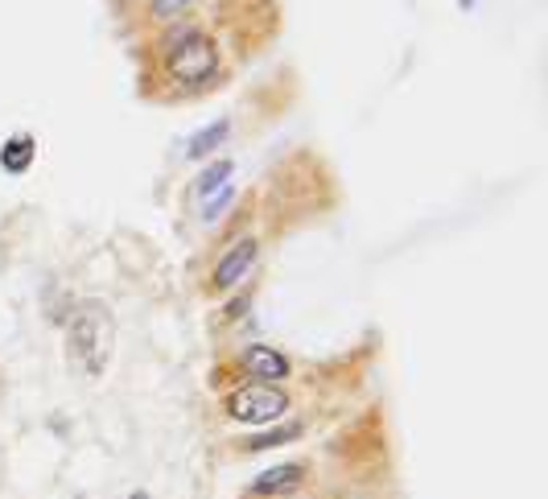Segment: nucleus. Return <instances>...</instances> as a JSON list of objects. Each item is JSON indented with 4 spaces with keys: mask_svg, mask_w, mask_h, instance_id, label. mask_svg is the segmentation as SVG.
<instances>
[{
    "mask_svg": "<svg viewBox=\"0 0 548 499\" xmlns=\"http://www.w3.org/2000/svg\"><path fill=\"white\" fill-rule=\"evenodd\" d=\"M66 343H71V359L87 376H99L112 359L116 343V322L104 302H83L71 318H66Z\"/></svg>",
    "mask_w": 548,
    "mask_h": 499,
    "instance_id": "obj_1",
    "label": "nucleus"
},
{
    "mask_svg": "<svg viewBox=\"0 0 548 499\" xmlns=\"http://www.w3.org/2000/svg\"><path fill=\"white\" fill-rule=\"evenodd\" d=\"M165 66H169V75H174V83L198 87L219 71V46L207 38V33H182V38L169 46Z\"/></svg>",
    "mask_w": 548,
    "mask_h": 499,
    "instance_id": "obj_2",
    "label": "nucleus"
},
{
    "mask_svg": "<svg viewBox=\"0 0 548 499\" xmlns=\"http://www.w3.org/2000/svg\"><path fill=\"white\" fill-rule=\"evenodd\" d=\"M289 413V396L272 384H248L227 396V417L239 425H268Z\"/></svg>",
    "mask_w": 548,
    "mask_h": 499,
    "instance_id": "obj_3",
    "label": "nucleus"
},
{
    "mask_svg": "<svg viewBox=\"0 0 548 499\" xmlns=\"http://www.w3.org/2000/svg\"><path fill=\"white\" fill-rule=\"evenodd\" d=\"M256 256H260V244L252 240V236H244V240H235L227 252H223V260H219V269H215V289L223 293V289H231L239 277H244L252 264H256Z\"/></svg>",
    "mask_w": 548,
    "mask_h": 499,
    "instance_id": "obj_4",
    "label": "nucleus"
},
{
    "mask_svg": "<svg viewBox=\"0 0 548 499\" xmlns=\"http://www.w3.org/2000/svg\"><path fill=\"white\" fill-rule=\"evenodd\" d=\"M301 483H305V467H301V462H281V467H268L264 475L252 479V495L256 499H272V495L297 491Z\"/></svg>",
    "mask_w": 548,
    "mask_h": 499,
    "instance_id": "obj_5",
    "label": "nucleus"
},
{
    "mask_svg": "<svg viewBox=\"0 0 548 499\" xmlns=\"http://www.w3.org/2000/svg\"><path fill=\"white\" fill-rule=\"evenodd\" d=\"M244 368H248L252 376H260L264 384H277V380L289 376V359H285L277 347H268V343H252V347L244 351Z\"/></svg>",
    "mask_w": 548,
    "mask_h": 499,
    "instance_id": "obj_6",
    "label": "nucleus"
},
{
    "mask_svg": "<svg viewBox=\"0 0 548 499\" xmlns=\"http://www.w3.org/2000/svg\"><path fill=\"white\" fill-rule=\"evenodd\" d=\"M301 434H305V425H301V421H289V425L268 429V434L248 438L244 450H248V454H260V450H272V446H285V442H293V438H301Z\"/></svg>",
    "mask_w": 548,
    "mask_h": 499,
    "instance_id": "obj_7",
    "label": "nucleus"
},
{
    "mask_svg": "<svg viewBox=\"0 0 548 499\" xmlns=\"http://www.w3.org/2000/svg\"><path fill=\"white\" fill-rule=\"evenodd\" d=\"M227 132H231V124H227V120H219V124H211V128L194 132L190 145H186V157H207V153H215V149L227 141Z\"/></svg>",
    "mask_w": 548,
    "mask_h": 499,
    "instance_id": "obj_8",
    "label": "nucleus"
},
{
    "mask_svg": "<svg viewBox=\"0 0 548 499\" xmlns=\"http://www.w3.org/2000/svg\"><path fill=\"white\" fill-rule=\"evenodd\" d=\"M33 137H13L9 145H5V153H0V165H5L9 174H21V170H29V161H33Z\"/></svg>",
    "mask_w": 548,
    "mask_h": 499,
    "instance_id": "obj_9",
    "label": "nucleus"
},
{
    "mask_svg": "<svg viewBox=\"0 0 548 499\" xmlns=\"http://www.w3.org/2000/svg\"><path fill=\"white\" fill-rule=\"evenodd\" d=\"M227 178H231V161H215V165H207V170H202V178L194 182V190H198L202 198H211Z\"/></svg>",
    "mask_w": 548,
    "mask_h": 499,
    "instance_id": "obj_10",
    "label": "nucleus"
},
{
    "mask_svg": "<svg viewBox=\"0 0 548 499\" xmlns=\"http://www.w3.org/2000/svg\"><path fill=\"white\" fill-rule=\"evenodd\" d=\"M190 5V0H153V13L157 17H174V13H182Z\"/></svg>",
    "mask_w": 548,
    "mask_h": 499,
    "instance_id": "obj_11",
    "label": "nucleus"
},
{
    "mask_svg": "<svg viewBox=\"0 0 548 499\" xmlns=\"http://www.w3.org/2000/svg\"><path fill=\"white\" fill-rule=\"evenodd\" d=\"M132 499H149V495L145 491H132Z\"/></svg>",
    "mask_w": 548,
    "mask_h": 499,
    "instance_id": "obj_12",
    "label": "nucleus"
},
{
    "mask_svg": "<svg viewBox=\"0 0 548 499\" xmlns=\"http://www.w3.org/2000/svg\"><path fill=\"white\" fill-rule=\"evenodd\" d=\"M75 499H87V495H75Z\"/></svg>",
    "mask_w": 548,
    "mask_h": 499,
    "instance_id": "obj_13",
    "label": "nucleus"
}]
</instances>
